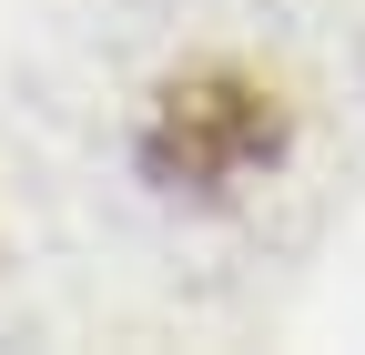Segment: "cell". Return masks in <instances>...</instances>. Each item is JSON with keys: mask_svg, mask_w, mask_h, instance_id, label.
I'll use <instances>...</instances> for the list:
<instances>
[{"mask_svg": "<svg viewBox=\"0 0 365 355\" xmlns=\"http://www.w3.org/2000/svg\"><path fill=\"white\" fill-rule=\"evenodd\" d=\"M284 143H294V112H284L274 81H254L244 61H193V71H173L143 102L132 163H143V183H163V193L223 203V193H244L254 173L284 163Z\"/></svg>", "mask_w": 365, "mask_h": 355, "instance_id": "cell-1", "label": "cell"}]
</instances>
